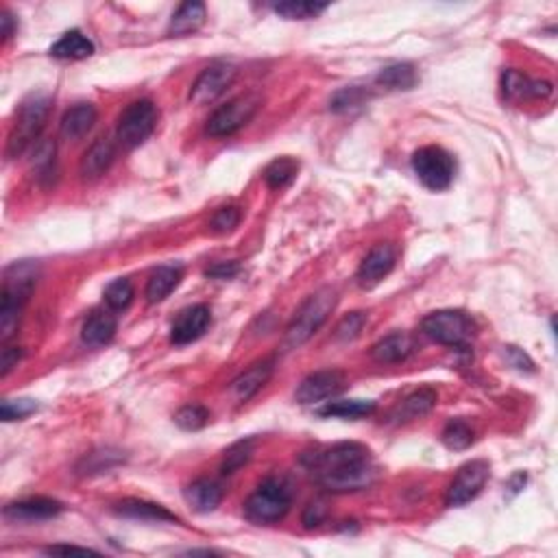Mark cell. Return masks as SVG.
I'll return each mask as SVG.
<instances>
[{"label": "cell", "instance_id": "obj_1", "mask_svg": "<svg viewBox=\"0 0 558 558\" xmlns=\"http://www.w3.org/2000/svg\"><path fill=\"white\" fill-rule=\"evenodd\" d=\"M308 471L329 493H353L378 480V466L362 443H334L303 456Z\"/></svg>", "mask_w": 558, "mask_h": 558}, {"label": "cell", "instance_id": "obj_2", "mask_svg": "<svg viewBox=\"0 0 558 558\" xmlns=\"http://www.w3.org/2000/svg\"><path fill=\"white\" fill-rule=\"evenodd\" d=\"M39 264L24 260L16 262L4 271L3 292H0V338L7 344L9 338L18 332L22 310L38 286Z\"/></svg>", "mask_w": 558, "mask_h": 558}, {"label": "cell", "instance_id": "obj_3", "mask_svg": "<svg viewBox=\"0 0 558 558\" xmlns=\"http://www.w3.org/2000/svg\"><path fill=\"white\" fill-rule=\"evenodd\" d=\"M50 103H53V99L47 92H33L22 100L16 123H13V129L7 140L9 160H16L33 142H38L50 116Z\"/></svg>", "mask_w": 558, "mask_h": 558}, {"label": "cell", "instance_id": "obj_4", "mask_svg": "<svg viewBox=\"0 0 558 558\" xmlns=\"http://www.w3.org/2000/svg\"><path fill=\"white\" fill-rule=\"evenodd\" d=\"M291 504V486L279 478H266L245 501V517L251 524L271 526L288 515Z\"/></svg>", "mask_w": 558, "mask_h": 558}, {"label": "cell", "instance_id": "obj_5", "mask_svg": "<svg viewBox=\"0 0 558 558\" xmlns=\"http://www.w3.org/2000/svg\"><path fill=\"white\" fill-rule=\"evenodd\" d=\"M338 303V292L334 288H321L308 297V301L299 308V312L292 318V323L286 329V347H301L308 343L314 334L321 329L323 323L332 314Z\"/></svg>", "mask_w": 558, "mask_h": 558}, {"label": "cell", "instance_id": "obj_6", "mask_svg": "<svg viewBox=\"0 0 558 558\" xmlns=\"http://www.w3.org/2000/svg\"><path fill=\"white\" fill-rule=\"evenodd\" d=\"M421 329L434 343L445 347H466L475 334L474 321L463 310H439L428 314L421 323Z\"/></svg>", "mask_w": 558, "mask_h": 558}, {"label": "cell", "instance_id": "obj_7", "mask_svg": "<svg viewBox=\"0 0 558 558\" xmlns=\"http://www.w3.org/2000/svg\"><path fill=\"white\" fill-rule=\"evenodd\" d=\"M262 99L257 94L248 92L231 99L230 103L221 105L214 114L207 120V135L212 138H230V135L238 134L242 126H247L253 120V116L260 109Z\"/></svg>", "mask_w": 558, "mask_h": 558}, {"label": "cell", "instance_id": "obj_8", "mask_svg": "<svg viewBox=\"0 0 558 558\" xmlns=\"http://www.w3.org/2000/svg\"><path fill=\"white\" fill-rule=\"evenodd\" d=\"M157 118H160V111H157L153 100H134L120 114L118 126H116V138H118L125 149H135V146L144 144L151 138V134L157 126Z\"/></svg>", "mask_w": 558, "mask_h": 558}, {"label": "cell", "instance_id": "obj_9", "mask_svg": "<svg viewBox=\"0 0 558 558\" xmlns=\"http://www.w3.org/2000/svg\"><path fill=\"white\" fill-rule=\"evenodd\" d=\"M413 170L428 190H448L456 177V160L440 146H423L413 153Z\"/></svg>", "mask_w": 558, "mask_h": 558}, {"label": "cell", "instance_id": "obj_10", "mask_svg": "<svg viewBox=\"0 0 558 558\" xmlns=\"http://www.w3.org/2000/svg\"><path fill=\"white\" fill-rule=\"evenodd\" d=\"M489 478L491 465L486 460H471V463L463 465L451 480L448 493H445V504L449 509H460V506L469 504L471 500H475L482 493Z\"/></svg>", "mask_w": 558, "mask_h": 558}, {"label": "cell", "instance_id": "obj_11", "mask_svg": "<svg viewBox=\"0 0 558 558\" xmlns=\"http://www.w3.org/2000/svg\"><path fill=\"white\" fill-rule=\"evenodd\" d=\"M236 73V65L227 62H216L207 65L199 77H196L195 85H192L190 100L195 105H207L212 100H216L233 83Z\"/></svg>", "mask_w": 558, "mask_h": 558}, {"label": "cell", "instance_id": "obj_12", "mask_svg": "<svg viewBox=\"0 0 558 558\" xmlns=\"http://www.w3.org/2000/svg\"><path fill=\"white\" fill-rule=\"evenodd\" d=\"M347 388V378L338 369H327V371H317L308 375L297 388V402L299 404H318L326 399L336 397Z\"/></svg>", "mask_w": 558, "mask_h": 558}, {"label": "cell", "instance_id": "obj_13", "mask_svg": "<svg viewBox=\"0 0 558 558\" xmlns=\"http://www.w3.org/2000/svg\"><path fill=\"white\" fill-rule=\"evenodd\" d=\"M212 323V312L205 303H196V306L186 308L179 312L170 327V341L175 344H187L199 341L203 334L207 332Z\"/></svg>", "mask_w": 558, "mask_h": 558}, {"label": "cell", "instance_id": "obj_14", "mask_svg": "<svg viewBox=\"0 0 558 558\" xmlns=\"http://www.w3.org/2000/svg\"><path fill=\"white\" fill-rule=\"evenodd\" d=\"M64 512V504L50 497H29V500L13 501L4 506L3 515L9 521H24V524H35V521L55 519Z\"/></svg>", "mask_w": 558, "mask_h": 558}, {"label": "cell", "instance_id": "obj_15", "mask_svg": "<svg viewBox=\"0 0 558 558\" xmlns=\"http://www.w3.org/2000/svg\"><path fill=\"white\" fill-rule=\"evenodd\" d=\"M397 262V253H395L393 245H375L371 251L367 253L362 264H360L356 279L360 288H375L384 277L390 275Z\"/></svg>", "mask_w": 558, "mask_h": 558}, {"label": "cell", "instance_id": "obj_16", "mask_svg": "<svg viewBox=\"0 0 558 558\" xmlns=\"http://www.w3.org/2000/svg\"><path fill=\"white\" fill-rule=\"evenodd\" d=\"M116 157V146L109 138H99L85 151L83 157H81L79 172L81 179L83 181H96L109 170V166L114 164Z\"/></svg>", "mask_w": 558, "mask_h": 558}, {"label": "cell", "instance_id": "obj_17", "mask_svg": "<svg viewBox=\"0 0 558 558\" xmlns=\"http://www.w3.org/2000/svg\"><path fill=\"white\" fill-rule=\"evenodd\" d=\"M114 512L126 519L138 521H151V524H181L179 517L172 515L169 509L161 504H153V501L144 500H123L114 506Z\"/></svg>", "mask_w": 558, "mask_h": 558}, {"label": "cell", "instance_id": "obj_18", "mask_svg": "<svg viewBox=\"0 0 558 558\" xmlns=\"http://www.w3.org/2000/svg\"><path fill=\"white\" fill-rule=\"evenodd\" d=\"M501 90L510 100H527V99H545L552 94V83L547 81H532L517 70H506L501 74Z\"/></svg>", "mask_w": 558, "mask_h": 558}, {"label": "cell", "instance_id": "obj_19", "mask_svg": "<svg viewBox=\"0 0 558 558\" xmlns=\"http://www.w3.org/2000/svg\"><path fill=\"white\" fill-rule=\"evenodd\" d=\"M273 369H275V362L273 360H260V362L251 364L245 373L238 375L236 379L231 382V393L238 402H247L251 399L253 395L260 390L264 384L271 379Z\"/></svg>", "mask_w": 558, "mask_h": 558}, {"label": "cell", "instance_id": "obj_20", "mask_svg": "<svg viewBox=\"0 0 558 558\" xmlns=\"http://www.w3.org/2000/svg\"><path fill=\"white\" fill-rule=\"evenodd\" d=\"M118 329V321L109 310H94L81 327V338L88 347H105Z\"/></svg>", "mask_w": 558, "mask_h": 558}, {"label": "cell", "instance_id": "obj_21", "mask_svg": "<svg viewBox=\"0 0 558 558\" xmlns=\"http://www.w3.org/2000/svg\"><path fill=\"white\" fill-rule=\"evenodd\" d=\"M413 349H414V341L410 334L395 332L373 344L371 358L379 364H397V362H404V360L413 353Z\"/></svg>", "mask_w": 558, "mask_h": 558}, {"label": "cell", "instance_id": "obj_22", "mask_svg": "<svg viewBox=\"0 0 558 558\" xmlns=\"http://www.w3.org/2000/svg\"><path fill=\"white\" fill-rule=\"evenodd\" d=\"M94 55V42L83 35L77 29L64 33L57 42L50 47V57L65 59V62H79V59H88Z\"/></svg>", "mask_w": 558, "mask_h": 558}, {"label": "cell", "instance_id": "obj_23", "mask_svg": "<svg viewBox=\"0 0 558 558\" xmlns=\"http://www.w3.org/2000/svg\"><path fill=\"white\" fill-rule=\"evenodd\" d=\"M186 501L196 512H212L221 506L222 501V486L214 480L201 478L192 482L186 489Z\"/></svg>", "mask_w": 558, "mask_h": 558}, {"label": "cell", "instance_id": "obj_24", "mask_svg": "<svg viewBox=\"0 0 558 558\" xmlns=\"http://www.w3.org/2000/svg\"><path fill=\"white\" fill-rule=\"evenodd\" d=\"M96 123V108L92 103H79L74 108H70L64 114L62 125H59V131L65 140H79L92 129V125Z\"/></svg>", "mask_w": 558, "mask_h": 558}, {"label": "cell", "instance_id": "obj_25", "mask_svg": "<svg viewBox=\"0 0 558 558\" xmlns=\"http://www.w3.org/2000/svg\"><path fill=\"white\" fill-rule=\"evenodd\" d=\"M205 18H207V9L203 3L192 0V3L179 4V9H177L170 18L169 33L179 35L181 38V35H190V33L199 31L203 24H205Z\"/></svg>", "mask_w": 558, "mask_h": 558}, {"label": "cell", "instance_id": "obj_26", "mask_svg": "<svg viewBox=\"0 0 558 558\" xmlns=\"http://www.w3.org/2000/svg\"><path fill=\"white\" fill-rule=\"evenodd\" d=\"M181 277H184L181 266L157 268L153 275L149 277V283H146V299H149V303H160L166 297H170V292L181 283Z\"/></svg>", "mask_w": 558, "mask_h": 558}, {"label": "cell", "instance_id": "obj_27", "mask_svg": "<svg viewBox=\"0 0 558 558\" xmlns=\"http://www.w3.org/2000/svg\"><path fill=\"white\" fill-rule=\"evenodd\" d=\"M436 399H439V395H436L434 388L423 387V388L414 390V393H410L408 397L404 399V404L399 405L395 419H397L399 423H402V421L405 423V421H414V419L425 417L428 413H432V408L436 405Z\"/></svg>", "mask_w": 558, "mask_h": 558}, {"label": "cell", "instance_id": "obj_28", "mask_svg": "<svg viewBox=\"0 0 558 558\" xmlns=\"http://www.w3.org/2000/svg\"><path fill=\"white\" fill-rule=\"evenodd\" d=\"M123 463H125L123 451L103 448V449H94V451H90V454H85L83 458H81V463L77 465V471L81 475H99Z\"/></svg>", "mask_w": 558, "mask_h": 558}, {"label": "cell", "instance_id": "obj_29", "mask_svg": "<svg viewBox=\"0 0 558 558\" xmlns=\"http://www.w3.org/2000/svg\"><path fill=\"white\" fill-rule=\"evenodd\" d=\"M419 74L413 64H393L387 65L382 73L375 77V83L387 90H413L417 85Z\"/></svg>", "mask_w": 558, "mask_h": 558}, {"label": "cell", "instance_id": "obj_30", "mask_svg": "<svg viewBox=\"0 0 558 558\" xmlns=\"http://www.w3.org/2000/svg\"><path fill=\"white\" fill-rule=\"evenodd\" d=\"M299 172V161L292 157H277L264 169V181L271 190H283L295 181Z\"/></svg>", "mask_w": 558, "mask_h": 558}, {"label": "cell", "instance_id": "obj_31", "mask_svg": "<svg viewBox=\"0 0 558 558\" xmlns=\"http://www.w3.org/2000/svg\"><path fill=\"white\" fill-rule=\"evenodd\" d=\"M327 3H312V0H283L273 4V12L286 20H310L327 12Z\"/></svg>", "mask_w": 558, "mask_h": 558}, {"label": "cell", "instance_id": "obj_32", "mask_svg": "<svg viewBox=\"0 0 558 558\" xmlns=\"http://www.w3.org/2000/svg\"><path fill=\"white\" fill-rule=\"evenodd\" d=\"M375 410V402L364 399H352V402H329L326 408L317 410L318 417H341V419H360L367 417Z\"/></svg>", "mask_w": 558, "mask_h": 558}, {"label": "cell", "instance_id": "obj_33", "mask_svg": "<svg viewBox=\"0 0 558 558\" xmlns=\"http://www.w3.org/2000/svg\"><path fill=\"white\" fill-rule=\"evenodd\" d=\"M440 440L443 445L451 451H463L474 443V430L471 425L463 419H451L448 425H445L443 434H440Z\"/></svg>", "mask_w": 558, "mask_h": 558}, {"label": "cell", "instance_id": "obj_34", "mask_svg": "<svg viewBox=\"0 0 558 558\" xmlns=\"http://www.w3.org/2000/svg\"><path fill=\"white\" fill-rule=\"evenodd\" d=\"M253 456V439H245L233 443L230 449L225 451V458L221 463V474L222 475H231L236 474L238 469H242Z\"/></svg>", "mask_w": 558, "mask_h": 558}, {"label": "cell", "instance_id": "obj_35", "mask_svg": "<svg viewBox=\"0 0 558 558\" xmlns=\"http://www.w3.org/2000/svg\"><path fill=\"white\" fill-rule=\"evenodd\" d=\"M134 301V283L126 277L114 279L108 288H105V303H108L109 310H126Z\"/></svg>", "mask_w": 558, "mask_h": 558}, {"label": "cell", "instance_id": "obj_36", "mask_svg": "<svg viewBox=\"0 0 558 558\" xmlns=\"http://www.w3.org/2000/svg\"><path fill=\"white\" fill-rule=\"evenodd\" d=\"M367 100H369L367 90L353 85V88L338 90V92L332 96V100H329V109L336 111V114H347V111L362 108Z\"/></svg>", "mask_w": 558, "mask_h": 558}, {"label": "cell", "instance_id": "obj_37", "mask_svg": "<svg viewBox=\"0 0 558 558\" xmlns=\"http://www.w3.org/2000/svg\"><path fill=\"white\" fill-rule=\"evenodd\" d=\"M175 423L179 425L181 430H186V432H195V430L205 428V425L210 423V410L199 404L184 405V408L175 414Z\"/></svg>", "mask_w": 558, "mask_h": 558}, {"label": "cell", "instance_id": "obj_38", "mask_svg": "<svg viewBox=\"0 0 558 558\" xmlns=\"http://www.w3.org/2000/svg\"><path fill=\"white\" fill-rule=\"evenodd\" d=\"M364 323H367V314L364 312L347 314V317L341 318V323H338L336 329H334V338H336V341H343V343L353 341V338L360 336Z\"/></svg>", "mask_w": 558, "mask_h": 558}, {"label": "cell", "instance_id": "obj_39", "mask_svg": "<svg viewBox=\"0 0 558 558\" xmlns=\"http://www.w3.org/2000/svg\"><path fill=\"white\" fill-rule=\"evenodd\" d=\"M240 210L236 205H225V207H218L210 221V230L214 233H230L240 225Z\"/></svg>", "mask_w": 558, "mask_h": 558}, {"label": "cell", "instance_id": "obj_40", "mask_svg": "<svg viewBox=\"0 0 558 558\" xmlns=\"http://www.w3.org/2000/svg\"><path fill=\"white\" fill-rule=\"evenodd\" d=\"M38 410V404L33 399H4L0 404V417L3 421H20L27 419Z\"/></svg>", "mask_w": 558, "mask_h": 558}, {"label": "cell", "instance_id": "obj_41", "mask_svg": "<svg viewBox=\"0 0 558 558\" xmlns=\"http://www.w3.org/2000/svg\"><path fill=\"white\" fill-rule=\"evenodd\" d=\"M35 169H38V177H48L50 172H55V144L53 142H39V146L35 149Z\"/></svg>", "mask_w": 558, "mask_h": 558}, {"label": "cell", "instance_id": "obj_42", "mask_svg": "<svg viewBox=\"0 0 558 558\" xmlns=\"http://www.w3.org/2000/svg\"><path fill=\"white\" fill-rule=\"evenodd\" d=\"M20 358H22V349L9 347V344H4L3 356H0V375H3V378H7V375L12 373V369L18 367Z\"/></svg>", "mask_w": 558, "mask_h": 558}, {"label": "cell", "instance_id": "obj_43", "mask_svg": "<svg viewBox=\"0 0 558 558\" xmlns=\"http://www.w3.org/2000/svg\"><path fill=\"white\" fill-rule=\"evenodd\" d=\"M326 515H327L326 504H323V501H312V504H308L306 512H303V526L306 527L321 526L323 521H326Z\"/></svg>", "mask_w": 558, "mask_h": 558}, {"label": "cell", "instance_id": "obj_44", "mask_svg": "<svg viewBox=\"0 0 558 558\" xmlns=\"http://www.w3.org/2000/svg\"><path fill=\"white\" fill-rule=\"evenodd\" d=\"M506 356H509L512 367L519 369V371H527V373L535 371V362H532L530 356H527L526 352H521L519 347H506Z\"/></svg>", "mask_w": 558, "mask_h": 558}, {"label": "cell", "instance_id": "obj_45", "mask_svg": "<svg viewBox=\"0 0 558 558\" xmlns=\"http://www.w3.org/2000/svg\"><path fill=\"white\" fill-rule=\"evenodd\" d=\"M238 264L236 262H218L212 268H207L205 275L207 277H216V279H230L238 273Z\"/></svg>", "mask_w": 558, "mask_h": 558}, {"label": "cell", "instance_id": "obj_46", "mask_svg": "<svg viewBox=\"0 0 558 558\" xmlns=\"http://www.w3.org/2000/svg\"><path fill=\"white\" fill-rule=\"evenodd\" d=\"M47 554H99L96 550L90 547H79V545H50L47 547Z\"/></svg>", "mask_w": 558, "mask_h": 558}, {"label": "cell", "instance_id": "obj_47", "mask_svg": "<svg viewBox=\"0 0 558 558\" xmlns=\"http://www.w3.org/2000/svg\"><path fill=\"white\" fill-rule=\"evenodd\" d=\"M0 22H3V39L4 42H9V39L13 38V33H16V18L12 16L9 12L3 13V18H0Z\"/></svg>", "mask_w": 558, "mask_h": 558}]
</instances>
